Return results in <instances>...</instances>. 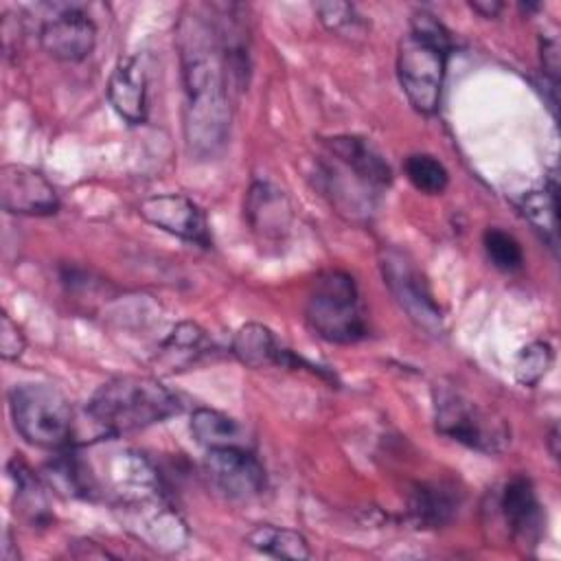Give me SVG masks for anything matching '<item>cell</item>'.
Instances as JSON below:
<instances>
[{"mask_svg":"<svg viewBox=\"0 0 561 561\" xmlns=\"http://www.w3.org/2000/svg\"><path fill=\"white\" fill-rule=\"evenodd\" d=\"M9 473L15 482V504L20 508V513L37 526H44L46 522H50V511H48V502H46V493L42 482L37 480V476L31 471V467L22 460V458H13L9 462Z\"/></svg>","mask_w":561,"mask_h":561,"instance_id":"obj_23","label":"cell"},{"mask_svg":"<svg viewBox=\"0 0 561 561\" xmlns=\"http://www.w3.org/2000/svg\"><path fill=\"white\" fill-rule=\"evenodd\" d=\"M469 7L480 13L482 18H497V13L502 11V2H493V0H476V2H469Z\"/></svg>","mask_w":561,"mask_h":561,"instance_id":"obj_30","label":"cell"},{"mask_svg":"<svg viewBox=\"0 0 561 561\" xmlns=\"http://www.w3.org/2000/svg\"><path fill=\"white\" fill-rule=\"evenodd\" d=\"M26 348V340L22 329L11 320L9 313L0 316V355L7 362L18 359Z\"/></svg>","mask_w":561,"mask_h":561,"instance_id":"obj_28","label":"cell"},{"mask_svg":"<svg viewBox=\"0 0 561 561\" xmlns=\"http://www.w3.org/2000/svg\"><path fill=\"white\" fill-rule=\"evenodd\" d=\"M482 243H484V252L489 256V261L502 270V272H517L524 265V252L519 241L500 230V228H486L482 234Z\"/></svg>","mask_w":561,"mask_h":561,"instance_id":"obj_25","label":"cell"},{"mask_svg":"<svg viewBox=\"0 0 561 561\" xmlns=\"http://www.w3.org/2000/svg\"><path fill=\"white\" fill-rule=\"evenodd\" d=\"M405 175L412 182L414 188H419L421 193L427 195H440L447 184H449V175L447 169L443 167L440 160H436L430 153H412L405 160Z\"/></svg>","mask_w":561,"mask_h":561,"instance_id":"obj_24","label":"cell"},{"mask_svg":"<svg viewBox=\"0 0 561 561\" xmlns=\"http://www.w3.org/2000/svg\"><path fill=\"white\" fill-rule=\"evenodd\" d=\"M0 204L11 215L46 217L59 210V195L39 171L24 164H2Z\"/></svg>","mask_w":561,"mask_h":561,"instance_id":"obj_10","label":"cell"},{"mask_svg":"<svg viewBox=\"0 0 561 561\" xmlns=\"http://www.w3.org/2000/svg\"><path fill=\"white\" fill-rule=\"evenodd\" d=\"M232 355L248 368H267L283 366L287 368L289 348H283L274 333L261 322H245L237 329L230 344Z\"/></svg>","mask_w":561,"mask_h":561,"instance_id":"obj_17","label":"cell"},{"mask_svg":"<svg viewBox=\"0 0 561 561\" xmlns=\"http://www.w3.org/2000/svg\"><path fill=\"white\" fill-rule=\"evenodd\" d=\"M191 432L199 445L206 449H224V447H252L245 427L213 408H197L191 414Z\"/></svg>","mask_w":561,"mask_h":561,"instance_id":"obj_20","label":"cell"},{"mask_svg":"<svg viewBox=\"0 0 561 561\" xmlns=\"http://www.w3.org/2000/svg\"><path fill=\"white\" fill-rule=\"evenodd\" d=\"M500 517L506 535L524 546H535L543 533V508L528 478L515 476L508 480L497 500Z\"/></svg>","mask_w":561,"mask_h":561,"instance_id":"obj_13","label":"cell"},{"mask_svg":"<svg viewBox=\"0 0 561 561\" xmlns=\"http://www.w3.org/2000/svg\"><path fill=\"white\" fill-rule=\"evenodd\" d=\"M248 546H252L259 552L278 557V559H294V561H305L311 557L307 539L291 528H280L272 524H259L254 526L248 537Z\"/></svg>","mask_w":561,"mask_h":561,"instance_id":"obj_22","label":"cell"},{"mask_svg":"<svg viewBox=\"0 0 561 561\" xmlns=\"http://www.w3.org/2000/svg\"><path fill=\"white\" fill-rule=\"evenodd\" d=\"M107 99L127 123L138 125L147 118V79L136 57L118 59L110 75Z\"/></svg>","mask_w":561,"mask_h":561,"instance_id":"obj_15","label":"cell"},{"mask_svg":"<svg viewBox=\"0 0 561 561\" xmlns=\"http://www.w3.org/2000/svg\"><path fill=\"white\" fill-rule=\"evenodd\" d=\"M379 267H381L383 283L388 285L399 307L408 313V318L425 333L440 337L445 333L443 311L436 305L430 291V285L425 283L423 274L416 270L414 261L405 252L397 248H388V250H381Z\"/></svg>","mask_w":561,"mask_h":561,"instance_id":"obj_8","label":"cell"},{"mask_svg":"<svg viewBox=\"0 0 561 561\" xmlns=\"http://www.w3.org/2000/svg\"><path fill=\"white\" fill-rule=\"evenodd\" d=\"M180 408V399L156 377L116 375L92 392L85 412L105 436H118L162 423Z\"/></svg>","mask_w":561,"mask_h":561,"instance_id":"obj_2","label":"cell"},{"mask_svg":"<svg viewBox=\"0 0 561 561\" xmlns=\"http://www.w3.org/2000/svg\"><path fill=\"white\" fill-rule=\"evenodd\" d=\"M552 357H554L552 346L548 342H543V340L530 342L515 357V379L522 386L533 388L552 366Z\"/></svg>","mask_w":561,"mask_h":561,"instance_id":"obj_26","label":"cell"},{"mask_svg":"<svg viewBox=\"0 0 561 561\" xmlns=\"http://www.w3.org/2000/svg\"><path fill=\"white\" fill-rule=\"evenodd\" d=\"M305 320L311 331L333 344H355L368 335L366 311L351 274L320 272L305 300Z\"/></svg>","mask_w":561,"mask_h":561,"instance_id":"obj_4","label":"cell"},{"mask_svg":"<svg viewBox=\"0 0 561 561\" xmlns=\"http://www.w3.org/2000/svg\"><path fill=\"white\" fill-rule=\"evenodd\" d=\"M449 53L447 28L427 11L414 13L408 35L399 42L397 77L416 112L434 114L438 110Z\"/></svg>","mask_w":561,"mask_h":561,"instance_id":"obj_3","label":"cell"},{"mask_svg":"<svg viewBox=\"0 0 561 561\" xmlns=\"http://www.w3.org/2000/svg\"><path fill=\"white\" fill-rule=\"evenodd\" d=\"M9 410L18 434L44 449H64L72 438V405L50 383H15L9 390Z\"/></svg>","mask_w":561,"mask_h":561,"instance_id":"obj_5","label":"cell"},{"mask_svg":"<svg viewBox=\"0 0 561 561\" xmlns=\"http://www.w3.org/2000/svg\"><path fill=\"white\" fill-rule=\"evenodd\" d=\"M39 44L53 59L77 64L94 50L96 26L81 9L64 4L42 24Z\"/></svg>","mask_w":561,"mask_h":561,"instance_id":"obj_12","label":"cell"},{"mask_svg":"<svg viewBox=\"0 0 561 561\" xmlns=\"http://www.w3.org/2000/svg\"><path fill=\"white\" fill-rule=\"evenodd\" d=\"M138 213L151 226L169 234H175L184 241H191L202 248H210L213 243L204 210L182 193L151 195L145 202H140Z\"/></svg>","mask_w":561,"mask_h":561,"instance_id":"obj_11","label":"cell"},{"mask_svg":"<svg viewBox=\"0 0 561 561\" xmlns=\"http://www.w3.org/2000/svg\"><path fill=\"white\" fill-rule=\"evenodd\" d=\"M210 348L213 344L206 331L199 324L184 320V322H178L169 333V337L160 344L153 357V364L160 366L164 373H178L195 364Z\"/></svg>","mask_w":561,"mask_h":561,"instance_id":"obj_19","label":"cell"},{"mask_svg":"<svg viewBox=\"0 0 561 561\" xmlns=\"http://www.w3.org/2000/svg\"><path fill=\"white\" fill-rule=\"evenodd\" d=\"M436 432L482 454H500L508 443V425L449 383H436L434 392Z\"/></svg>","mask_w":561,"mask_h":561,"instance_id":"obj_6","label":"cell"},{"mask_svg":"<svg viewBox=\"0 0 561 561\" xmlns=\"http://www.w3.org/2000/svg\"><path fill=\"white\" fill-rule=\"evenodd\" d=\"M331 156L344 164V169L370 191L386 188L392 182V171L381 153L359 136H333L327 138Z\"/></svg>","mask_w":561,"mask_h":561,"instance_id":"obj_14","label":"cell"},{"mask_svg":"<svg viewBox=\"0 0 561 561\" xmlns=\"http://www.w3.org/2000/svg\"><path fill=\"white\" fill-rule=\"evenodd\" d=\"M204 469L210 482L230 500H252L265 489V469L248 447L208 449Z\"/></svg>","mask_w":561,"mask_h":561,"instance_id":"obj_9","label":"cell"},{"mask_svg":"<svg viewBox=\"0 0 561 561\" xmlns=\"http://www.w3.org/2000/svg\"><path fill=\"white\" fill-rule=\"evenodd\" d=\"M557 443H559V430H557V425H552V427H550V434H548V447H550V454H552L554 458L559 456Z\"/></svg>","mask_w":561,"mask_h":561,"instance_id":"obj_32","label":"cell"},{"mask_svg":"<svg viewBox=\"0 0 561 561\" xmlns=\"http://www.w3.org/2000/svg\"><path fill=\"white\" fill-rule=\"evenodd\" d=\"M245 217L265 239H278L289 230L291 208L283 191L267 182H254L248 191Z\"/></svg>","mask_w":561,"mask_h":561,"instance_id":"obj_16","label":"cell"},{"mask_svg":"<svg viewBox=\"0 0 561 561\" xmlns=\"http://www.w3.org/2000/svg\"><path fill=\"white\" fill-rule=\"evenodd\" d=\"M557 42L554 39H546L541 42V64H543V72L550 77L552 85H557V75H559V53H557Z\"/></svg>","mask_w":561,"mask_h":561,"instance_id":"obj_29","label":"cell"},{"mask_svg":"<svg viewBox=\"0 0 561 561\" xmlns=\"http://www.w3.org/2000/svg\"><path fill=\"white\" fill-rule=\"evenodd\" d=\"M557 178L550 175L548 184L541 191H530L519 199V210L528 224L539 232V237L557 250Z\"/></svg>","mask_w":561,"mask_h":561,"instance_id":"obj_21","label":"cell"},{"mask_svg":"<svg viewBox=\"0 0 561 561\" xmlns=\"http://www.w3.org/2000/svg\"><path fill=\"white\" fill-rule=\"evenodd\" d=\"M184 81V138L197 158H213L230 131V81L221 28L197 11L178 26Z\"/></svg>","mask_w":561,"mask_h":561,"instance_id":"obj_1","label":"cell"},{"mask_svg":"<svg viewBox=\"0 0 561 561\" xmlns=\"http://www.w3.org/2000/svg\"><path fill=\"white\" fill-rule=\"evenodd\" d=\"M20 554H18V550L13 552V541H11V530L9 528H4V543H2V559L4 561H13V559H18Z\"/></svg>","mask_w":561,"mask_h":561,"instance_id":"obj_31","label":"cell"},{"mask_svg":"<svg viewBox=\"0 0 561 561\" xmlns=\"http://www.w3.org/2000/svg\"><path fill=\"white\" fill-rule=\"evenodd\" d=\"M313 9L320 22L333 33L353 31L362 22L355 7L348 2H318Z\"/></svg>","mask_w":561,"mask_h":561,"instance_id":"obj_27","label":"cell"},{"mask_svg":"<svg viewBox=\"0 0 561 561\" xmlns=\"http://www.w3.org/2000/svg\"><path fill=\"white\" fill-rule=\"evenodd\" d=\"M458 493L445 482H419L408 497V513L421 528H440L449 524L458 511Z\"/></svg>","mask_w":561,"mask_h":561,"instance_id":"obj_18","label":"cell"},{"mask_svg":"<svg viewBox=\"0 0 561 561\" xmlns=\"http://www.w3.org/2000/svg\"><path fill=\"white\" fill-rule=\"evenodd\" d=\"M116 508L121 511L123 526L147 546L164 552H178L186 546L188 533L184 522L156 486L123 495Z\"/></svg>","mask_w":561,"mask_h":561,"instance_id":"obj_7","label":"cell"}]
</instances>
